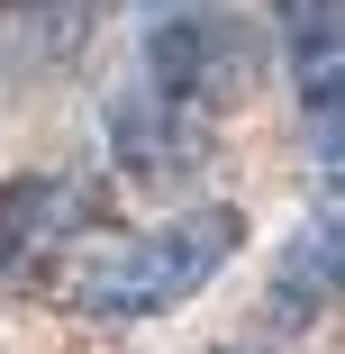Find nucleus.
<instances>
[{
    "label": "nucleus",
    "mask_w": 345,
    "mask_h": 354,
    "mask_svg": "<svg viewBox=\"0 0 345 354\" xmlns=\"http://www.w3.org/2000/svg\"><path fill=\"white\" fill-rule=\"evenodd\" d=\"M82 227V191L73 182H55V173H19V182H0V272L46 254L55 236H73Z\"/></svg>",
    "instance_id": "7ed1b4c3"
},
{
    "label": "nucleus",
    "mask_w": 345,
    "mask_h": 354,
    "mask_svg": "<svg viewBox=\"0 0 345 354\" xmlns=\"http://www.w3.org/2000/svg\"><path fill=\"white\" fill-rule=\"evenodd\" d=\"M327 300H336V200L318 209V227L291 236L282 272H272V327H309Z\"/></svg>",
    "instance_id": "20e7f679"
},
{
    "label": "nucleus",
    "mask_w": 345,
    "mask_h": 354,
    "mask_svg": "<svg viewBox=\"0 0 345 354\" xmlns=\"http://www.w3.org/2000/svg\"><path fill=\"white\" fill-rule=\"evenodd\" d=\"M291 37V64H336V0H272Z\"/></svg>",
    "instance_id": "39448f33"
},
{
    "label": "nucleus",
    "mask_w": 345,
    "mask_h": 354,
    "mask_svg": "<svg viewBox=\"0 0 345 354\" xmlns=\"http://www.w3.org/2000/svg\"><path fill=\"white\" fill-rule=\"evenodd\" d=\"M245 245V209L209 200V209H182V218L146 227V236H127L109 245L100 263H82L73 281V309L100 318V327H136V318H164L182 309L191 291H209V281L227 272V254Z\"/></svg>",
    "instance_id": "f257e3e1"
},
{
    "label": "nucleus",
    "mask_w": 345,
    "mask_h": 354,
    "mask_svg": "<svg viewBox=\"0 0 345 354\" xmlns=\"http://www.w3.org/2000/svg\"><path fill=\"white\" fill-rule=\"evenodd\" d=\"M136 46H146L136 91H155L164 109H182L200 127H218L263 73V37L236 10H218V0H155V19H146Z\"/></svg>",
    "instance_id": "f03ea898"
}]
</instances>
